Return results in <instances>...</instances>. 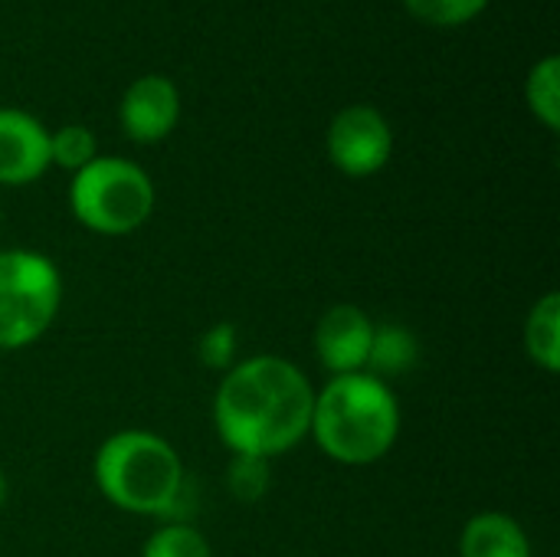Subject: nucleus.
I'll use <instances>...</instances> for the list:
<instances>
[{
    "label": "nucleus",
    "mask_w": 560,
    "mask_h": 557,
    "mask_svg": "<svg viewBox=\"0 0 560 557\" xmlns=\"http://www.w3.org/2000/svg\"><path fill=\"white\" fill-rule=\"evenodd\" d=\"M308 433L328 460L371 466L384 460L400 437V404L390 384L374 374H341L315 391Z\"/></svg>",
    "instance_id": "obj_2"
},
{
    "label": "nucleus",
    "mask_w": 560,
    "mask_h": 557,
    "mask_svg": "<svg viewBox=\"0 0 560 557\" xmlns=\"http://www.w3.org/2000/svg\"><path fill=\"white\" fill-rule=\"evenodd\" d=\"M269 460L262 456H233L230 463V476H226V486H230V496L243 506H253L259 502L266 492H269Z\"/></svg>",
    "instance_id": "obj_17"
},
{
    "label": "nucleus",
    "mask_w": 560,
    "mask_h": 557,
    "mask_svg": "<svg viewBox=\"0 0 560 557\" xmlns=\"http://www.w3.org/2000/svg\"><path fill=\"white\" fill-rule=\"evenodd\" d=\"M407 13L427 26H440V30H453V26H466L476 16L486 13L489 0H404Z\"/></svg>",
    "instance_id": "obj_15"
},
{
    "label": "nucleus",
    "mask_w": 560,
    "mask_h": 557,
    "mask_svg": "<svg viewBox=\"0 0 560 557\" xmlns=\"http://www.w3.org/2000/svg\"><path fill=\"white\" fill-rule=\"evenodd\" d=\"M325 151L345 177H371L384 171L394 154V128L374 105H345L328 121Z\"/></svg>",
    "instance_id": "obj_6"
},
{
    "label": "nucleus",
    "mask_w": 560,
    "mask_h": 557,
    "mask_svg": "<svg viewBox=\"0 0 560 557\" xmlns=\"http://www.w3.org/2000/svg\"><path fill=\"white\" fill-rule=\"evenodd\" d=\"M49 167V128L23 108H0V184L26 187Z\"/></svg>",
    "instance_id": "obj_9"
},
{
    "label": "nucleus",
    "mask_w": 560,
    "mask_h": 557,
    "mask_svg": "<svg viewBox=\"0 0 560 557\" xmlns=\"http://www.w3.org/2000/svg\"><path fill=\"white\" fill-rule=\"evenodd\" d=\"M236 345H240V338H236V325H230V322H217L213 328H207L203 335H200V345H197V358H200V364L203 368H210V371H230L233 364H236Z\"/></svg>",
    "instance_id": "obj_18"
},
{
    "label": "nucleus",
    "mask_w": 560,
    "mask_h": 557,
    "mask_svg": "<svg viewBox=\"0 0 560 557\" xmlns=\"http://www.w3.org/2000/svg\"><path fill=\"white\" fill-rule=\"evenodd\" d=\"M459 557H532V542L512 515L479 512L459 535Z\"/></svg>",
    "instance_id": "obj_10"
},
{
    "label": "nucleus",
    "mask_w": 560,
    "mask_h": 557,
    "mask_svg": "<svg viewBox=\"0 0 560 557\" xmlns=\"http://www.w3.org/2000/svg\"><path fill=\"white\" fill-rule=\"evenodd\" d=\"M374 338V322L358 305H335L315 325L318 364L331 374H358L368 368V351Z\"/></svg>",
    "instance_id": "obj_8"
},
{
    "label": "nucleus",
    "mask_w": 560,
    "mask_h": 557,
    "mask_svg": "<svg viewBox=\"0 0 560 557\" xmlns=\"http://www.w3.org/2000/svg\"><path fill=\"white\" fill-rule=\"evenodd\" d=\"M180 121V89L161 72L138 76L118 102V125L135 144L164 141Z\"/></svg>",
    "instance_id": "obj_7"
},
{
    "label": "nucleus",
    "mask_w": 560,
    "mask_h": 557,
    "mask_svg": "<svg viewBox=\"0 0 560 557\" xmlns=\"http://www.w3.org/2000/svg\"><path fill=\"white\" fill-rule=\"evenodd\" d=\"M98 492L128 515H171L184 496V463L177 450L148 430H118L95 453Z\"/></svg>",
    "instance_id": "obj_3"
},
{
    "label": "nucleus",
    "mask_w": 560,
    "mask_h": 557,
    "mask_svg": "<svg viewBox=\"0 0 560 557\" xmlns=\"http://www.w3.org/2000/svg\"><path fill=\"white\" fill-rule=\"evenodd\" d=\"M95 158H98V141H95V131L89 125L72 121V125L49 131V164L75 174Z\"/></svg>",
    "instance_id": "obj_14"
},
{
    "label": "nucleus",
    "mask_w": 560,
    "mask_h": 557,
    "mask_svg": "<svg viewBox=\"0 0 560 557\" xmlns=\"http://www.w3.org/2000/svg\"><path fill=\"white\" fill-rule=\"evenodd\" d=\"M420 361V341L407 325L397 322H381L374 325V338H371V351H368V374H374L377 381H390V378H404L417 368Z\"/></svg>",
    "instance_id": "obj_11"
},
{
    "label": "nucleus",
    "mask_w": 560,
    "mask_h": 557,
    "mask_svg": "<svg viewBox=\"0 0 560 557\" xmlns=\"http://www.w3.org/2000/svg\"><path fill=\"white\" fill-rule=\"evenodd\" d=\"M525 351L528 358L548 371L558 374L560 371V295L548 292L541 295L525 322Z\"/></svg>",
    "instance_id": "obj_12"
},
{
    "label": "nucleus",
    "mask_w": 560,
    "mask_h": 557,
    "mask_svg": "<svg viewBox=\"0 0 560 557\" xmlns=\"http://www.w3.org/2000/svg\"><path fill=\"white\" fill-rule=\"evenodd\" d=\"M525 105L548 131H560V56H541L525 76Z\"/></svg>",
    "instance_id": "obj_13"
},
{
    "label": "nucleus",
    "mask_w": 560,
    "mask_h": 557,
    "mask_svg": "<svg viewBox=\"0 0 560 557\" xmlns=\"http://www.w3.org/2000/svg\"><path fill=\"white\" fill-rule=\"evenodd\" d=\"M3 502H7V476L0 469V509H3Z\"/></svg>",
    "instance_id": "obj_19"
},
{
    "label": "nucleus",
    "mask_w": 560,
    "mask_h": 557,
    "mask_svg": "<svg viewBox=\"0 0 560 557\" xmlns=\"http://www.w3.org/2000/svg\"><path fill=\"white\" fill-rule=\"evenodd\" d=\"M315 387L285 358L236 361L213 397V427L233 456L276 460L295 450L312 427Z\"/></svg>",
    "instance_id": "obj_1"
},
{
    "label": "nucleus",
    "mask_w": 560,
    "mask_h": 557,
    "mask_svg": "<svg viewBox=\"0 0 560 557\" xmlns=\"http://www.w3.org/2000/svg\"><path fill=\"white\" fill-rule=\"evenodd\" d=\"M141 557H213V552H210V542L194 525L171 522L144 542Z\"/></svg>",
    "instance_id": "obj_16"
},
{
    "label": "nucleus",
    "mask_w": 560,
    "mask_h": 557,
    "mask_svg": "<svg viewBox=\"0 0 560 557\" xmlns=\"http://www.w3.org/2000/svg\"><path fill=\"white\" fill-rule=\"evenodd\" d=\"M62 305V276L36 250L0 253V351L30 348L46 335Z\"/></svg>",
    "instance_id": "obj_5"
},
{
    "label": "nucleus",
    "mask_w": 560,
    "mask_h": 557,
    "mask_svg": "<svg viewBox=\"0 0 560 557\" xmlns=\"http://www.w3.org/2000/svg\"><path fill=\"white\" fill-rule=\"evenodd\" d=\"M154 181L128 158L98 154L72 174L69 207L72 217L98 236H128L154 213Z\"/></svg>",
    "instance_id": "obj_4"
}]
</instances>
